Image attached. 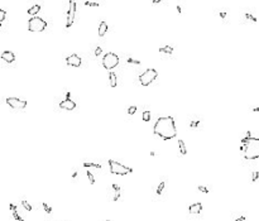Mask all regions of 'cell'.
<instances>
[{
	"label": "cell",
	"instance_id": "cell-19",
	"mask_svg": "<svg viewBox=\"0 0 259 221\" xmlns=\"http://www.w3.org/2000/svg\"><path fill=\"white\" fill-rule=\"evenodd\" d=\"M83 167H86V168H101V165L100 164H97V163H90V162H85L83 163Z\"/></svg>",
	"mask_w": 259,
	"mask_h": 221
},
{
	"label": "cell",
	"instance_id": "cell-34",
	"mask_svg": "<svg viewBox=\"0 0 259 221\" xmlns=\"http://www.w3.org/2000/svg\"><path fill=\"white\" fill-rule=\"evenodd\" d=\"M101 52H103V49H101V47H97V48L95 49V56H100Z\"/></svg>",
	"mask_w": 259,
	"mask_h": 221
},
{
	"label": "cell",
	"instance_id": "cell-40",
	"mask_svg": "<svg viewBox=\"0 0 259 221\" xmlns=\"http://www.w3.org/2000/svg\"><path fill=\"white\" fill-rule=\"evenodd\" d=\"M252 110H253L254 113H259V108H253Z\"/></svg>",
	"mask_w": 259,
	"mask_h": 221
},
{
	"label": "cell",
	"instance_id": "cell-2",
	"mask_svg": "<svg viewBox=\"0 0 259 221\" xmlns=\"http://www.w3.org/2000/svg\"><path fill=\"white\" fill-rule=\"evenodd\" d=\"M240 150L245 159L259 158V137H252L248 131L247 137L241 139Z\"/></svg>",
	"mask_w": 259,
	"mask_h": 221
},
{
	"label": "cell",
	"instance_id": "cell-3",
	"mask_svg": "<svg viewBox=\"0 0 259 221\" xmlns=\"http://www.w3.org/2000/svg\"><path fill=\"white\" fill-rule=\"evenodd\" d=\"M47 28V22L44 19L39 18V16H32L28 22V31L33 33L43 32Z\"/></svg>",
	"mask_w": 259,
	"mask_h": 221
},
{
	"label": "cell",
	"instance_id": "cell-9",
	"mask_svg": "<svg viewBox=\"0 0 259 221\" xmlns=\"http://www.w3.org/2000/svg\"><path fill=\"white\" fill-rule=\"evenodd\" d=\"M66 63L71 67H80L82 61H81V57H78L76 53H73V54H71V56H68L66 58Z\"/></svg>",
	"mask_w": 259,
	"mask_h": 221
},
{
	"label": "cell",
	"instance_id": "cell-4",
	"mask_svg": "<svg viewBox=\"0 0 259 221\" xmlns=\"http://www.w3.org/2000/svg\"><path fill=\"white\" fill-rule=\"evenodd\" d=\"M109 167H110V172H111L113 175H118V176H125V175H129V173L133 172L131 168L116 162V160H111V159L109 160Z\"/></svg>",
	"mask_w": 259,
	"mask_h": 221
},
{
	"label": "cell",
	"instance_id": "cell-10",
	"mask_svg": "<svg viewBox=\"0 0 259 221\" xmlns=\"http://www.w3.org/2000/svg\"><path fill=\"white\" fill-rule=\"evenodd\" d=\"M59 108L61 109H63V110H73L75 108H76V103L75 101H72L71 99H66V100H63V101H61L59 103Z\"/></svg>",
	"mask_w": 259,
	"mask_h": 221
},
{
	"label": "cell",
	"instance_id": "cell-12",
	"mask_svg": "<svg viewBox=\"0 0 259 221\" xmlns=\"http://www.w3.org/2000/svg\"><path fill=\"white\" fill-rule=\"evenodd\" d=\"M1 59L8 62V63H13L15 61V56H14V53L13 52H10V51H5V52L1 53Z\"/></svg>",
	"mask_w": 259,
	"mask_h": 221
},
{
	"label": "cell",
	"instance_id": "cell-42",
	"mask_svg": "<svg viewBox=\"0 0 259 221\" xmlns=\"http://www.w3.org/2000/svg\"><path fill=\"white\" fill-rule=\"evenodd\" d=\"M108 221H111V220H108Z\"/></svg>",
	"mask_w": 259,
	"mask_h": 221
},
{
	"label": "cell",
	"instance_id": "cell-30",
	"mask_svg": "<svg viewBox=\"0 0 259 221\" xmlns=\"http://www.w3.org/2000/svg\"><path fill=\"white\" fill-rule=\"evenodd\" d=\"M135 111H137V106H130V108L128 109L129 115H133V114H135Z\"/></svg>",
	"mask_w": 259,
	"mask_h": 221
},
{
	"label": "cell",
	"instance_id": "cell-32",
	"mask_svg": "<svg viewBox=\"0 0 259 221\" xmlns=\"http://www.w3.org/2000/svg\"><path fill=\"white\" fill-rule=\"evenodd\" d=\"M259 178V172L258 171H255V172H253V175H252V181L253 182H255Z\"/></svg>",
	"mask_w": 259,
	"mask_h": 221
},
{
	"label": "cell",
	"instance_id": "cell-37",
	"mask_svg": "<svg viewBox=\"0 0 259 221\" xmlns=\"http://www.w3.org/2000/svg\"><path fill=\"white\" fill-rule=\"evenodd\" d=\"M220 18H223V19L226 18V13H223V11L220 13Z\"/></svg>",
	"mask_w": 259,
	"mask_h": 221
},
{
	"label": "cell",
	"instance_id": "cell-18",
	"mask_svg": "<svg viewBox=\"0 0 259 221\" xmlns=\"http://www.w3.org/2000/svg\"><path fill=\"white\" fill-rule=\"evenodd\" d=\"M161 53H167V54H172L173 53V47H171V46H164V47H161V48L158 49Z\"/></svg>",
	"mask_w": 259,
	"mask_h": 221
},
{
	"label": "cell",
	"instance_id": "cell-7",
	"mask_svg": "<svg viewBox=\"0 0 259 221\" xmlns=\"http://www.w3.org/2000/svg\"><path fill=\"white\" fill-rule=\"evenodd\" d=\"M76 15V0H70L68 5V11H67V22H66V28H71V25L73 24Z\"/></svg>",
	"mask_w": 259,
	"mask_h": 221
},
{
	"label": "cell",
	"instance_id": "cell-36",
	"mask_svg": "<svg viewBox=\"0 0 259 221\" xmlns=\"http://www.w3.org/2000/svg\"><path fill=\"white\" fill-rule=\"evenodd\" d=\"M234 221H245V217H244V216H240V217H238V219H235Z\"/></svg>",
	"mask_w": 259,
	"mask_h": 221
},
{
	"label": "cell",
	"instance_id": "cell-28",
	"mask_svg": "<svg viewBox=\"0 0 259 221\" xmlns=\"http://www.w3.org/2000/svg\"><path fill=\"white\" fill-rule=\"evenodd\" d=\"M197 188H198V191H200V192H203V193H209V192H210V190L207 188V187H205V186H198Z\"/></svg>",
	"mask_w": 259,
	"mask_h": 221
},
{
	"label": "cell",
	"instance_id": "cell-35",
	"mask_svg": "<svg viewBox=\"0 0 259 221\" xmlns=\"http://www.w3.org/2000/svg\"><path fill=\"white\" fill-rule=\"evenodd\" d=\"M9 209H10L11 211H16V206L14 205V203H10V205H9Z\"/></svg>",
	"mask_w": 259,
	"mask_h": 221
},
{
	"label": "cell",
	"instance_id": "cell-16",
	"mask_svg": "<svg viewBox=\"0 0 259 221\" xmlns=\"http://www.w3.org/2000/svg\"><path fill=\"white\" fill-rule=\"evenodd\" d=\"M109 82H110V86H111V87H116V85H118L116 75L114 73V72H111V71H110V73H109Z\"/></svg>",
	"mask_w": 259,
	"mask_h": 221
},
{
	"label": "cell",
	"instance_id": "cell-6",
	"mask_svg": "<svg viewBox=\"0 0 259 221\" xmlns=\"http://www.w3.org/2000/svg\"><path fill=\"white\" fill-rule=\"evenodd\" d=\"M118 65H119V57L115 53L110 52V53H106L103 57V66L108 71H111L113 68H115Z\"/></svg>",
	"mask_w": 259,
	"mask_h": 221
},
{
	"label": "cell",
	"instance_id": "cell-5",
	"mask_svg": "<svg viewBox=\"0 0 259 221\" xmlns=\"http://www.w3.org/2000/svg\"><path fill=\"white\" fill-rule=\"evenodd\" d=\"M157 77H158V72L154 68H148L139 76V82L142 83V86H149Z\"/></svg>",
	"mask_w": 259,
	"mask_h": 221
},
{
	"label": "cell",
	"instance_id": "cell-38",
	"mask_svg": "<svg viewBox=\"0 0 259 221\" xmlns=\"http://www.w3.org/2000/svg\"><path fill=\"white\" fill-rule=\"evenodd\" d=\"M177 11H178V14H182V9L180 5H177Z\"/></svg>",
	"mask_w": 259,
	"mask_h": 221
},
{
	"label": "cell",
	"instance_id": "cell-41",
	"mask_svg": "<svg viewBox=\"0 0 259 221\" xmlns=\"http://www.w3.org/2000/svg\"><path fill=\"white\" fill-rule=\"evenodd\" d=\"M72 177H73V178L77 177V172H73V175H72Z\"/></svg>",
	"mask_w": 259,
	"mask_h": 221
},
{
	"label": "cell",
	"instance_id": "cell-26",
	"mask_svg": "<svg viewBox=\"0 0 259 221\" xmlns=\"http://www.w3.org/2000/svg\"><path fill=\"white\" fill-rule=\"evenodd\" d=\"M163 188H164V182H161L158 185V188H157V195H162Z\"/></svg>",
	"mask_w": 259,
	"mask_h": 221
},
{
	"label": "cell",
	"instance_id": "cell-1",
	"mask_svg": "<svg viewBox=\"0 0 259 221\" xmlns=\"http://www.w3.org/2000/svg\"><path fill=\"white\" fill-rule=\"evenodd\" d=\"M153 133L156 135H158L159 138H162L163 140H169V139L176 138L177 129L175 124V119L172 116L159 118L153 126Z\"/></svg>",
	"mask_w": 259,
	"mask_h": 221
},
{
	"label": "cell",
	"instance_id": "cell-23",
	"mask_svg": "<svg viewBox=\"0 0 259 221\" xmlns=\"http://www.w3.org/2000/svg\"><path fill=\"white\" fill-rule=\"evenodd\" d=\"M11 215H13V217H14L16 221H24V220L22 219V216H20L16 211H11Z\"/></svg>",
	"mask_w": 259,
	"mask_h": 221
},
{
	"label": "cell",
	"instance_id": "cell-15",
	"mask_svg": "<svg viewBox=\"0 0 259 221\" xmlns=\"http://www.w3.org/2000/svg\"><path fill=\"white\" fill-rule=\"evenodd\" d=\"M106 32H108V24H106V22H101L99 25V36L104 37L106 34Z\"/></svg>",
	"mask_w": 259,
	"mask_h": 221
},
{
	"label": "cell",
	"instance_id": "cell-25",
	"mask_svg": "<svg viewBox=\"0 0 259 221\" xmlns=\"http://www.w3.org/2000/svg\"><path fill=\"white\" fill-rule=\"evenodd\" d=\"M42 206H43V209H44V211L47 212V214H52V207H51V206H48V205H47V203H46V202H43V203H42Z\"/></svg>",
	"mask_w": 259,
	"mask_h": 221
},
{
	"label": "cell",
	"instance_id": "cell-8",
	"mask_svg": "<svg viewBox=\"0 0 259 221\" xmlns=\"http://www.w3.org/2000/svg\"><path fill=\"white\" fill-rule=\"evenodd\" d=\"M6 104L11 109H24L27 108V101L20 100L18 97H6Z\"/></svg>",
	"mask_w": 259,
	"mask_h": 221
},
{
	"label": "cell",
	"instance_id": "cell-11",
	"mask_svg": "<svg viewBox=\"0 0 259 221\" xmlns=\"http://www.w3.org/2000/svg\"><path fill=\"white\" fill-rule=\"evenodd\" d=\"M202 211V203L201 202H196V203H192L190 207H188V212L192 215H198L201 214Z\"/></svg>",
	"mask_w": 259,
	"mask_h": 221
},
{
	"label": "cell",
	"instance_id": "cell-17",
	"mask_svg": "<svg viewBox=\"0 0 259 221\" xmlns=\"http://www.w3.org/2000/svg\"><path fill=\"white\" fill-rule=\"evenodd\" d=\"M178 148H180V153L182 155H186L187 154V149H186V145H185V142L182 139L178 140Z\"/></svg>",
	"mask_w": 259,
	"mask_h": 221
},
{
	"label": "cell",
	"instance_id": "cell-22",
	"mask_svg": "<svg viewBox=\"0 0 259 221\" xmlns=\"http://www.w3.org/2000/svg\"><path fill=\"white\" fill-rule=\"evenodd\" d=\"M22 206H23L27 211H32V206L29 205L28 201H25V200H22Z\"/></svg>",
	"mask_w": 259,
	"mask_h": 221
},
{
	"label": "cell",
	"instance_id": "cell-14",
	"mask_svg": "<svg viewBox=\"0 0 259 221\" xmlns=\"http://www.w3.org/2000/svg\"><path fill=\"white\" fill-rule=\"evenodd\" d=\"M39 11H41V5L36 4V5H33V6H31V8L28 9V14L32 15V16H34V15H37Z\"/></svg>",
	"mask_w": 259,
	"mask_h": 221
},
{
	"label": "cell",
	"instance_id": "cell-31",
	"mask_svg": "<svg viewBox=\"0 0 259 221\" xmlns=\"http://www.w3.org/2000/svg\"><path fill=\"white\" fill-rule=\"evenodd\" d=\"M128 61V63H134V65H141V61H138V59H134V58H128L126 59Z\"/></svg>",
	"mask_w": 259,
	"mask_h": 221
},
{
	"label": "cell",
	"instance_id": "cell-13",
	"mask_svg": "<svg viewBox=\"0 0 259 221\" xmlns=\"http://www.w3.org/2000/svg\"><path fill=\"white\" fill-rule=\"evenodd\" d=\"M111 188L114 191V196H113V201H118L121 196V188L118 185H111Z\"/></svg>",
	"mask_w": 259,
	"mask_h": 221
},
{
	"label": "cell",
	"instance_id": "cell-27",
	"mask_svg": "<svg viewBox=\"0 0 259 221\" xmlns=\"http://www.w3.org/2000/svg\"><path fill=\"white\" fill-rule=\"evenodd\" d=\"M5 18H6V11L1 9L0 10V23H3L5 20Z\"/></svg>",
	"mask_w": 259,
	"mask_h": 221
},
{
	"label": "cell",
	"instance_id": "cell-20",
	"mask_svg": "<svg viewBox=\"0 0 259 221\" xmlns=\"http://www.w3.org/2000/svg\"><path fill=\"white\" fill-rule=\"evenodd\" d=\"M142 118H143V120H144V121H149V120H151V118H152L151 111H148V110H147V111H144Z\"/></svg>",
	"mask_w": 259,
	"mask_h": 221
},
{
	"label": "cell",
	"instance_id": "cell-39",
	"mask_svg": "<svg viewBox=\"0 0 259 221\" xmlns=\"http://www.w3.org/2000/svg\"><path fill=\"white\" fill-rule=\"evenodd\" d=\"M163 0H152V3L153 4H158V3H162Z\"/></svg>",
	"mask_w": 259,
	"mask_h": 221
},
{
	"label": "cell",
	"instance_id": "cell-21",
	"mask_svg": "<svg viewBox=\"0 0 259 221\" xmlns=\"http://www.w3.org/2000/svg\"><path fill=\"white\" fill-rule=\"evenodd\" d=\"M86 176H87V178H88V181H90V183L94 185V183H95V177H94V175H92L90 171H87V172H86Z\"/></svg>",
	"mask_w": 259,
	"mask_h": 221
},
{
	"label": "cell",
	"instance_id": "cell-24",
	"mask_svg": "<svg viewBox=\"0 0 259 221\" xmlns=\"http://www.w3.org/2000/svg\"><path fill=\"white\" fill-rule=\"evenodd\" d=\"M190 126H191V128H192V129H196V128H200V126H201V121H198V120H197V121H191V124H190Z\"/></svg>",
	"mask_w": 259,
	"mask_h": 221
},
{
	"label": "cell",
	"instance_id": "cell-33",
	"mask_svg": "<svg viewBox=\"0 0 259 221\" xmlns=\"http://www.w3.org/2000/svg\"><path fill=\"white\" fill-rule=\"evenodd\" d=\"M85 5L87 6H100L99 3H91V1H85Z\"/></svg>",
	"mask_w": 259,
	"mask_h": 221
},
{
	"label": "cell",
	"instance_id": "cell-29",
	"mask_svg": "<svg viewBox=\"0 0 259 221\" xmlns=\"http://www.w3.org/2000/svg\"><path fill=\"white\" fill-rule=\"evenodd\" d=\"M245 18L249 19V20H252V22H254V23H257V18H255V16H253L252 14H249V13L245 14Z\"/></svg>",
	"mask_w": 259,
	"mask_h": 221
}]
</instances>
